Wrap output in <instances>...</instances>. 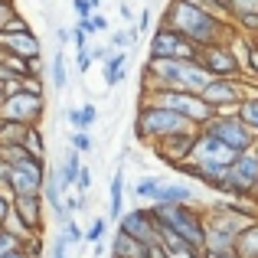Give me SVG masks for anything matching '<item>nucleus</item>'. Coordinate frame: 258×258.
<instances>
[{"mask_svg":"<svg viewBox=\"0 0 258 258\" xmlns=\"http://www.w3.org/2000/svg\"><path fill=\"white\" fill-rule=\"evenodd\" d=\"M160 23L164 26H173L176 33L189 39L196 46H209V43H226L232 36L235 23L219 13L206 10V7L193 4V0H170L160 13Z\"/></svg>","mask_w":258,"mask_h":258,"instance_id":"1","label":"nucleus"},{"mask_svg":"<svg viewBox=\"0 0 258 258\" xmlns=\"http://www.w3.org/2000/svg\"><path fill=\"white\" fill-rule=\"evenodd\" d=\"M144 88H183V92H203L209 82V72L203 69L196 59H147L144 72H141Z\"/></svg>","mask_w":258,"mask_h":258,"instance_id":"2","label":"nucleus"},{"mask_svg":"<svg viewBox=\"0 0 258 258\" xmlns=\"http://www.w3.org/2000/svg\"><path fill=\"white\" fill-rule=\"evenodd\" d=\"M180 131H196V124L164 105L141 101L138 111H134V138L141 144H157L160 138H170V134H180Z\"/></svg>","mask_w":258,"mask_h":258,"instance_id":"3","label":"nucleus"},{"mask_svg":"<svg viewBox=\"0 0 258 258\" xmlns=\"http://www.w3.org/2000/svg\"><path fill=\"white\" fill-rule=\"evenodd\" d=\"M151 213L160 226L173 229L176 235H183L193 248L203 252L206 229H203V209H196V203H151Z\"/></svg>","mask_w":258,"mask_h":258,"instance_id":"4","label":"nucleus"},{"mask_svg":"<svg viewBox=\"0 0 258 258\" xmlns=\"http://www.w3.org/2000/svg\"><path fill=\"white\" fill-rule=\"evenodd\" d=\"M141 101L170 108V111L183 114L186 121H193L196 127H203L216 114V108L209 105L200 92H183V88H144V92H141Z\"/></svg>","mask_w":258,"mask_h":258,"instance_id":"5","label":"nucleus"},{"mask_svg":"<svg viewBox=\"0 0 258 258\" xmlns=\"http://www.w3.org/2000/svg\"><path fill=\"white\" fill-rule=\"evenodd\" d=\"M255 186H258V144L235 154L226 180L219 186V196H252Z\"/></svg>","mask_w":258,"mask_h":258,"instance_id":"6","label":"nucleus"},{"mask_svg":"<svg viewBox=\"0 0 258 258\" xmlns=\"http://www.w3.org/2000/svg\"><path fill=\"white\" fill-rule=\"evenodd\" d=\"M200 131L219 138L222 144H226L229 151H235V154H242V151H248V147L258 144V134L248 131V127L239 121V114H235V111H216L213 118L200 127Z\"/></svg>","mask_w":258,"mask_h":258,"instance_id":"7","label":"nucleus"},{"mask_svg":"<svg viewBox=\"0 0 258 258\" xmlns=\"http://www.w3.org/2000/svg\"><path fill=\"white\" fill-rule=\"evenodd\" d=\"M196 56H200L196 43H189L173 26L157 23V30L151 36V46H147V59H196Z\"/></svg>","mask_w":258,"mask_h":258,"instance_id":"8","label":"nucleus"},{"mask_svg":"<svg viewBox=\"0 0 258 258\" xmlns=\"http://www.w3.org/2000/svg\"><path fill=\"white\" fill-rule=\"evenodd\" d=\"M43 114H46V95H33V92L7 95V101L0 105V118L20 121V124H39Z\"/></svg>","mask_w":258,"mask_h":258,"instance_id":"9","label":"nucleus"},{"mask_svg":"<svg viewBox=\"0 0 258 258\" xmlns=\"http://www.w3.org/2000/svg\"><path fill=\"white\" fill-rule=\"evenodd\" d=\"M203 98L216 108V111H235V105L245 95V85L242 79H229V76H213L206 85H203Z\"/></svg>","mask_w":258,"mask_h":258,"instance_id":"10","label":"nucleus"},{"mask_svg":"<svg viewBox=\"0 0 258 258\" xmlns=\"http://www.w3.org/2000/svg\"><path fill=\"white\" fill-rule=\"evenodd\" d=\"M196 62L209 72V76H229V79H242V66L235 59V52L229 49V43H209L200 46Z\"/></svg>","mask_w":258,"mask_h":258,"instance_id":"11","label":"nucleus"},{"mask_svg":"<svg viewBox=\"0 0 258 258\" xmlns=\"http://www.w3.org/2000/svg\"><path fill=\"white\" fill-rule=\"evenodd\" d=\"M118 229H121V232H127V235H134V239L144 242V245L160 242V226H157V219H154L151 206H147V209H131V213H121Z\"/></svg>","mask_w":258,"mask_h":258,"instance_id":"12","label":"nucleus"},{"mask_svg":"<svg viewBox=\"0 0 258 258\" xmlns=\"http://www.w3.org/2000/svg\"><path fill=\"white\" fill-rule=\"evenodd\" d=\"M196 131H200V127H196ZM196 131H180V134H170V138H160L157 144H151V147H154V154H157L167 167H176V164H183V160L189 157Z\"/></svg>","mask_w":258,"mask_h":258,"instance_id":"13","label":"nucleus"},{"mask_svg":"<svg viewBox=\"0 0 258 258\" xmlns=\"http://www.w3.org/2000/svg\"><path fill=\"white\" fill-rule=\"evenodd\" d=\"M0 49L13 52V56H23V59L43 56V46H39L33 30H0Z\"/></svg>","mask_w":258,"mask_h":258,"instance_id":"14","label":"nucleus"},{"mask_svg":"<svg viewBox=\"0 0 258 258\" xmlns=\"http://www.w3.org/2000/svg\"><path fill=\"white\" fill-rule=\"evenodd\" d=\"M62 193H66V189H62V183H59V164L46 167V173H43V189H39V196H43V203L49 206V213L56 216V222H62L66 216H69Z\"/></svg>","mask_w":258,"mask_h":258,"instance_id":"15","label":"nucleus"},{"mask_svg":"<svg viewBox=\"0 0 258 258\" xmlns=\"http://www.w3.org/2000/svg\"><path fill=\"white\" fill-rule=\"evenodd\" d=\"M43 173H46V167H10V193L13 196L39 193L43 189Z\"/></svg>","mask_w":258,"mask_h":258,"instance_id":"16","label":"nucleus"},{"mask_svg":"<svg viewBox=\"0 0 258 258\" xmlns=\"http://www.w3.org/2000/svg\"><path fill=\"white\" fill-rule=\"evenodd\" d=\"M43 196L30 193V196H13V213L33 229V232H43Z\"/></svg>","mask_w":258,"mask_h":258,"instance_id":"17","label":"nucleus"},{"mask_svg":"<svg viewBox=\"0 0 258 258\" xmlns=\"http://www.w3.org/2000/svg\"><path fill=\"white\" fill-rule=\"evenodd\" d=\"M151 203H196V193H193V186H186V183L164 180L157 189H154Z\"/></svg>","mask_w":258,"mask_h":258,"instance_id":"18","label":"nucleus"},{"mask_svg":"<svg viewBox=\"0 0 258 258\" xmlns=\"http://www.w3.org/2000/svg\"><path fill=\"white\" fill-rule=\"evenodd\" d=\"M127 59H131V52L127 49H111V56L101 62V76H105V85H121L127 76Z\"/></svg>","mask_w":258,"mask_h":258,"instance_id":"19","label":"nucleus"},{"mask_svg":"<svg viewBox=\"0 0 258 258\" xmlns=\"http://www.w3.org/2000/svg\"><path fill=\"white\" fill-rule=\"evenodd\" d=\"M111 258H144V252H147V245L144 242H138L134 235H127V232H114V239H111Z\"/></svg>","mask_w":258,"mask_h":258,"instance_id":"20","label":"nucleus"},{"mask_svg":"<svg viewBox=\"0 0 258 258\" xmlns=\"http://www.w3.org/2000/svg\"><path fill=\"white\" fill-rule=\"evenodd\" d=\"M232 252L239 258H258V219H252L232 242Z\"/></svg>","mask_w":258,"mask_h":258,"instance_id":"21","label":"nucleus"},{"mask_svg":"<svg viewBox=\"0 0 258 258\" xmlns=\"http://www.w3.org/2000/svg\"><path fill=\"white\" fill-rule=\"evenodd\" d=\"M79 170H82V154L69 144V147H66V154H62V164H59V183H62V189L76 186Z\"/></svg>","mask_w":258,"mask_h":258,"instance_id":"22","label":"nucleus"},{"mask_svg":"<svg viewBox=\"0 0 258 258\" xmlns=\"http://www.w3.org/2000/svg\"><path fill=\"white\" fill-rule=\"evenodd\" d=\"M0 154H4V164H10V167H46V157L30 154L23 144H7V147H0Z\"/></svg>","mask_w":258,"mask_h":258,"instance_id":"23","label":"nucleus"},{"mask_svg":"<svg viewBox=\"0 0 258 258\" xmlns=\"http://www.w3.org/2000/svg\"><path fill=\"white\" fill-rule=\"evenodd\" d=\"M235 114H239V121L248 127V131L258 134V92H245V95H242V101L235 105Z\"/></svg>","mask_w":258,"mask_h":258,"instance_id":"24","label":"nucleus"},{"mask_svg":"<svg viewBox=\"0 0 258 258\" xmlns=\"http://www.w3.org/2000/svg\"><path fill=\"white\" fill-rule=\"evenodd\" d=\"M121 203H124V170L114 173L111 186H108V222L121 219Z\"/></svg>","mask_w":258,"mask_h":258,"instance_id":"25","label":"nucleus"},{"mask_svg":"<svg viewBox=\"0 0 258 258\" xmlns=\"http://www.w3.org/2000/svg\"><path fill=\"white\" fill-rule=\"evenodd\" d=\"M49 85L56 88V92H62V88L69 85V62H66V52L62 49L49 59Z\"/></svg>","mask_w":258,"mask_h":258,"instance_id":"26","label":"nucleus"},{"mask_svg":"<svg viewBox=\"0 0 258 258\" xmlns=\"http://www.w3.org/2000/svg\"><path fill=\"white\" fill-rule=\"evenodd\" d=\"M26 127H30V124H20V121L4 118V121H0V147H7V144H23Z\"/></svg>","mask_w":258,"mask_h":258,"instance_id":"27","label":"nucleus"},{"mask_svg":"<svg viewBox=\"0 0 258 258\" xmlns=\"http://www.w3.org/2000/svg\"><path fill=\"white\" fill-rule=\"evenodd\" d=\"M138 30H134V26H124V30H118V33H111L108 30V43H111V49H127L131 52L134 46H138Z\"/></svg>","mask_w":258,"mask_h":258,"instance_id":"28","label":"nucleus"},{"mask_svg":"<svg viewBox=\"0 0 258 258\" xmlns=\"http://www.w3.org/2000/svg\"><path fill=\"white\" fill-rule=\"evenodd\" d=\"M0 229H7V232H10V235H17L20 242H26V239H30V235H36V232H33V229L26 226L23 219H20L17 213H13V206H10V213H7V219L0 222Z\"/></svg>","mask_w":258,"mask_h":258,"instance_id":"29","label":"nucleus"},{"mask_svg":"<svg viewBox=\"0 0 258 258\" xmlns=\"http://www.w3.org/2000/svg\"><path fill=\"white\" fill-rule=\"evenodd\" d=\"M23 147L30 154H36V157H46V138H43V131H39V124H30V127H26Z\"/></svg>","mask_w":258,"mask_h":258,"instance_id":"30","label":"nucleus"},{"mask_svg":"<svg viewBox=\"0 0 258 258\" xmlns=\"http://www.w3.org/2000/svg\"><path fill=\"white\" fill-rule=\"evenodd\" d=\"M164 183V176H157V173H151V176H141L138 183H134V196H141V200H147L151 203V196H154V189Z\"/></svg>","mask_w":258,"mask_h":258,"instance_id":"31","label":"nucleus"},{"mask_svg":"<svg viewBox=\"0 0 258 258\" xmlns=\"http://www.w3.org/2000/svg\"><path fill=\"white\" fill-rule=\"evenodd\" d=\"M59 229H62V235H66V242H69V245H79V242H85V232L79 229L76 219H69V216L59 222Z\"/></svg>","mask_w":258,"mask_h":258,"instance_id":"32","label":"nucleus"},{"mask_svg":"<svg viewBox=\"0 0 258 258\" xmlns=\"http://www.w3.org/2000/svg\"><path fill=\"white\" fill-rule=\"evenodd\" d=\"M232 23L239 26L245 36H258V13H239V17H232Z\"/></svg>","mask_w":258,"mask_h":258,"instance_id":"33","label":"nucleus"},{"mask_svg":"<svg viewBox=\"0 0 258 258\" xmlns=\"http://www.w3.org/2000/svg\"><path fill=\"white\" fill-rule=\"evenodd\" d=\"M105 232H108V216H95V222H92V229L85 232V242H101L105 239Z\"/></svg>","mask_w":258,"mask_h":258,"instance_id":"34","label":"nucleus"},{"mask_svg":"<svg viewBox=\"0 0 258 258\" xmlns=\"http://www.w3.org/2000/svg\"><path fill=\"white\" fill-rule=\"evenodd\" d=\"M229 17H239V13H258V0H226Z\"/></svg>","mask_w":258,"mask_h":258,"instance_id":"35","label":"nucleus"},{"mask_svg":"<svg viewBox=\"0 0 258 258\" xmlns=\"http://www.w3.org/2000/svg\"><path fill=\"white\" fill-rule=\"evenodd\" d=\"M69 144L76 147L79 154H88V151H95V141H92V134H88V131H72Z\"/></svg>","mask_w":258,"mask_h":258,"instance_id":"36","label":"nucleus"},{"mask_svg":"<svg viewBox=\"0 0 258 258\" xmlns=\"http://www.w3.org/2000/svg\"><path fill=\"white\" fill-rule=\"evenodd\" d=\"M79 118H82V127L79 131H88V127L98 121V105H92V101H85L82 108H79Z\"/></svg>","mask_w":258,"mask_h":258,"instance_id":"37","label":"nucleus"},{"mask_svg":"<svg viewBox=\"0 0 258 258\" xmlns=\"http://www.w3.org/2000/svg\"><path fill=\"white\" fill-rule=\"evenodd\" d=\"M242 76H255V85H258V49H255V43L248 49V56L242 59Z\"/></svg>","mask_w":258,"mask_h":258,"instance_id":"38","label":"nucleus"},{"mask_svg":"<svg viewBox=\"0 0 258 258\" xmlns=\"http://www.w3.org/2000/svg\"><path fill=\"white\" fill-rule=\"evenodd\" d=\"M49 258H69V242H66V235H62V232L52 239V245H49Z\"/></svg>","mask_w":258,"mask_h":258,"instance_id":"39","label":"nucleus"},{"mask_svg":"<svg viewBox=\"0 0 258 258\" xmlns=\"http://www.w3.org/2000/svg\"><path fill=\"white\" fill-rule=\"evenodd\" d=\"M193 4H200V7H206V10H213V13H219V17H226V20H232V17H229V10H226V0H193Z\"/></svg>","mask_w":258,"mask_h":258,"instance_id":"40","label":"nucleus"},{"mask_svg":"<svg viewBox=\"0 0 258 258\" xmlns=\"http://www.w3.org/2000/svg\"><path fill=\"white\" fill-rule=\"evenodd\" d=\"M17 245H23V242H20L17 235H10L7 229H0V255H7L10 248H17Z\"/></svg>","mask_w":258,"mask_h":258,"instance_id":"41","label":"nucleus"},{"mask_svg":"<svg viewBox=\"0 0 258 258\" xmlns=\"http://www.w3.org/2000/svg\"><path fill=\"white\" fill-rule=\"evenodd\" d=\"M88 186H92V170H88V167H82V170H79V176H76V193H88Z\"/></svg>","mask_w":258,"mask_h":258,"instance_id":"42","label":"nucleus"},{"mask_svg":"<svg viewBox=\"0 0 258 258\" xmlns=\"http://www.w3.org/2000/svg\"><path fill=\"white\" fill-rule=\"evenodd\" d=\"M92 52H88V46H85V49H76V69L79 72H88V69H92Z\"/></svg>","mask_w":258,"mask_h":258,"instance_id":"43","label":"nucleus"},{"mask_svg":"<svg viewBox=\"0 0 258 258\" xmlns=\"http://www.w3.org/2000/svg\"><path fill=\"white\" fill-rule=\"evenodd\" d=\"M170 258H203V252L193 245H180V248H170Z\"/></svg>","mask_w":258,"mask_h":258,"instance_id":"44","label":"nucleus"},{"mask_svg":"<svg viewBox=\"0 0 258 258\" xmlns=\"http://www.w3.org/2000/svg\"><path fill=\"white\" fill-rule=\"evenodd\" d=\"M88 52H92V62H105L111 56V43L108 46H88Z\"/></svg>","mask_w":258,"mask_h":258,"instance_id":"45","label":"nucleus"},{"mask_svg":"<svg viewBox=\"0 0 258 258\" xmlns=\"http://www.w3.org/2000/svg\"><path fill=\"white\" fill-rule=\"evenodd\" d=\"M17 13V7H13V0H0V30L7 26V20Z\"/></svg>","mask_w":258,"mask_h":258,"instance_id":"46","label":"nucleus"},{"mask_svg":"<svg viewBox=\"0 0 258 258\" xmlns=\"http://www.w3.org/2000/svg\"><path fill=\"white\" fill-rule=\"evenodd\" d=\"M147 26H151V7H147V10H141L138 20H134V30H138V36H141V33H147Z\"/></svg>","mask_w":258,"mask_h":258,"instance_id":"47","label":"nucleus"},{"mask_svg":"<svg viewBox=\"0 0 258 258\" xmlns=\"http://www.w3.org/2000/svg\"><path fill=\"white\" fill-rule=\"evenodd\" d=\"M72 10H76V17H79V20H82V17H92L95 7L88 4V0H72Z\"/></svg>","mask_w":258,"mask_h":258,"instance_id":"48","label":"nucleus"},{"mask_svg":"<svg viewBox=\"0 0 258 258\" xmlns=\"http://www.w3.org/2000/svg\"><path fill=\"white\" fill-rule=\"evenodd\" d=\"M72 43H76V49H85V46H88V33L82 30V26H72Z\"/></svg>","mask_w":258,"mask_h":258,"instance_id":"49","label":"nucleus"},{"mask_svg":"<svg viewBox=\"0 0 258 258\" xmlns=\"http://www.w3.org/2000/svg\"><path fill=\"white\" fill-rule=\"evenodd\" d=\"M144 258H170V252H167V248L160 245V242H154V245H147Z\"/></svg>","mask_w":258,"mask_h":258,"instance_id":"50","label":"nucleus"},{"mask_svg":"<svg viewBox=\"0 0 258 258\" xmlns=\"http://www.w3.org/2000/svg\"><path fill=\"white\" fill-rule=\"evenodd\" d=\"M118 17L124 20L127 26H131V23H134V7H131V4H124V0H121V4H118Z\"/></svg>","mask_w":258,"mask_h":258,"instance_id":"51","label":"nucleus"},{"mask_svg":"<svg viewBox=\"0 0 258 258\" xmlns=\"http://www.w3.org/2000/svg\"><path fill=\"white\" fill-rule=\"evenodd\" d=\"M66 121L72 124V131H79V127H82V118H79V108H69V111H66Z\"/></svg>","mask_w":258,"mask_h":258,"instance_id":"52","label":"nucleus"},{"mask_svg":"<svg viewBox=\"0 0 258 258\" xmlns=\"http://www.w3.org/2000/svg\"><path fill=\"white\" fill-rule=\"evenodd\" d=\"M56 43H59V46L66 49V46L72 43V30H62V26H59V30H56Z\"/></svg>","mask_w":258,"mask_h":258,"instance_id":"53","label":"nucleus"},{"mask_svg":"<svg viewBox=\"0 0 258 258\" xmlns=\"http://www.w3.org/2000/svg\"><path fill=\"white\" fill-rule=\"evenodd\" d=\"M10 206H13V200L7 193H0V222L7 219V213H10Z\"/></svg>","mask_w":258,"mask_h":258,"instance_id":"54","label":"nucleus"},{"mask_svg":"<svg viewBox=\"0 0 258 258\" xmlns=\"http://www.w3.org/2000/svg\"><path fill=\"white\" fill-rule=\"evenodd\" d=\"M0 258H30V255H26V248H23V245H17V248H10L7 255H0Z\"/></svg>","mask_w":258,"mask_h":258,"instance_id":"55","label":"nucleus"},{"mask_svg":"<svg viewBox=\"0 0 258 258\" xmlns=\"http://www.w3.org/2000/svg\"><path fill=\"white\" fill-rule=\"evenodd\" d=\"M203 258H239V255L229 248V252H203Z\"/></svg>","mask_w":258,"mask_h":258,"instance_id":"56","label":"nucleus"},{"mask_svg":"<svg viewBox=\"0 0 258 258\" xmlns=\"http://www.w3.org/2000/svg\"><path fill=\"white\" fill-rule=\"evenodd\" d=\"M88 4H92V7H95V10H101V0H88Z\"/></svg>","mask_w":258,"mask_h":258,"instance_id":"57","label":"nucleus"},{"mask_svg":"<svg viewBox=\"0 0 258 258\" xmlns=\"http://www.w3.org/2000/svg\"><path fill=\"white\" fill-rule=\"evenodd\" d=\"M4 101H7V92H4V85H0V105H4Z\"/></svg>","mask_w":258,"mask_h":258,"instance_id":"58","label":"nucleus"},{"mask_svg":"<svg viewBox=\"0 0 258 258\" xmlns=\"http://www.w3.org/2000/svg\"><path fill=\"white\" fill-rule=\"evenodd\" d=\"M252 43H255V49H258V36H252Z\"/></svg>","mask_w":258,"mask_h":258,"instance_id":"59","label":"nucleus"},{"mask_svg":"<svg viewBox=\"0 0 258 258\" xmlns=\"http://www.w3.org/2000/svg\"><path fill=\"white\" fill-rule=\"evenodd\" d=\"M252 196H255V203H258V186H255V193H252Z\"/></svg>","mask_w":258,"mask_h":258,"instance_id":"60","label":"nucleus"},{"mask_svg":"<svg viewBox=\"0 0 258 258\" xmlns=\"http://www.w3.org/2000/svg\"><path fill=\"white\" fill-rule=\"evenodd\" d=\"M0 164H4V154H0Z\"/></svg>","mask_w":258,"mask_h":258,"instance_id":"61","label":"nucleus"}]
</instances>
